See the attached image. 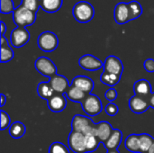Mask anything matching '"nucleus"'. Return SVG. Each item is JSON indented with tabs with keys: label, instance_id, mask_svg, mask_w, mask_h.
I'll return each instance as SVG.
<instances>
[{
	"label": "nucleus",
	"instance_id": "nucleus-1",
	"mask_svg": "<svg viewBox=\"0 0 154 153\" xmlns=\"http://www.w3.org/2000/svg\"><path fill=\"white\" fill-rule=\"evenodd\" d=\"M13 14V21L17 27H26L34 23L37 18V14L27 9L23 5L16 7Z\"/></svg>",
	"mask_w": 154,
	"mask_h": 153
},
{
	"label": "nucleus",
	"instance_id": "nucleus-2",
	"mask_svg": "<svg viewBox=\"0 0 154 153\" xmlns=\"http://www.w3.org/2000/svg\"><path fill=\"white\" fill-rule=\"evenodd\" d=\"M74 18L82 23L90 22L95 15V9L93 5L87 1H79L73 7Z\"/></svg>",
	"mask_w": 154,
	"mask_h": 153
},
{
	"label": "nucleus",
	"instance_id": "nucleus-3",
	"mask_svg": "<svg viewBox=\"0 0 154 153\" xmlns=\"http://www.w3.org/2000/svg\"><path fill=\"white\" fill-rule=\"evenodd\" d=\"M97 124L88 116H84L81 115H76L71 122V128L72 131L81 133L85 135H95V126Z\"/></svg>",
	"mask_w": 154,
	"mask_h": 153
},
{
	"label": "nucleus",
	"instance_id": "nucleus-4",
	"mask_svg": "<svg viewBox=\"0 0 154 153\" xmlns=\"http://www.w3.org/2000/svg\"><path fill=\"white\" fill-rule=\"evenodd\" d=\"M39 48L44 52H51L58 48L59 39L58 36L50 31H46L42 32L37 41Z\"/></svg>",
	"mask_w": 154,
	"mask_h": 153
},
{
	"label": "nucleus",
	"instance_id": "nucleus-5",
	"mask_svg": "<svg viewBox=\"0 0 154 153\" xmlns=\"http://www.w3.org/2000/svg\"><path fill=\"white\" fill-rule=\"evenodd\" d=\"M83 111L89 116H96L102 112L103 106L99 97L96 95H88L81 103Z\"/></svg>",
	"mask_w": 154,
	"mask_h": 153
},
{
	"label": "nucleus",
	"instance_id": "nucleus-6",
	"mask_svg": "<svg viewBox=\"0 0 154 153\" xmlns=\"http://www.w3.org/2000/svg\"><path fill=\"white\" fill-rule=\"evenodd\" d=\"M34 68L40 74L49 78H52L54 75L57 74V68L55 64L53 63V61L44 56L39 57L35 60Z\"/></svg>",
	"mask_w": 154,
	"mask_h": 153
},
{
	"label": "nucleus",
	"instance_id": "nucleus-7",
	"mask_svg": "<svg viewBox=\"0 0 154 153\" xmlns=\"http://www.w3.org/2000/svg\"><path fill=\"white\" fill-rule=\"evenodd\" d=\"M68 144L69 149L74 153H88L86 147V135L71 131L69 138H68Z\"/></svg>",
	"mask_w": 154,
	"mask_h": 153
},
{
	"label": "nucleus",
	"instance_id": "nucleus-8",
	"mask_svg": "<svg viewBox=\"0 0 154 153\" xmlns=\"http://www.w3.org/2000/svg\"><path fill=\"white\" fill-rule=\"evenodd\" d=\"M31 35L25 27H16L10 33V42L14 48H21L30 41Z\"/></svg>",
	"mask_w": 154,
	"mask_h": 153
},
{
	"label": "nucleus",
	"instance_id": "nucleus-9",
	"mask_svg": "<svg viewBox=\"0 0 154 153\" xmlns=\"http://www.w3.org/2000/svg\"><path fill=\"white\" fill-rule=\"evenodd\" d=\"M79 65L85 70L96 71L104 67V62H102L94 55L86 54L80 57V59L79 60Z\"/></svg>",
	"mask_w": 154,
	"mask_h": 153
},
{
	"label": "nucleus",
	"instance_id": "nucleus-10",
	"mask_svg": "<svg viewBox=\"0 0 154 153\" xmlns=\"http://www.w3.org/2000/svg\"><path fill=\"white\" fill-rule=\"evenodd\" d=\"M114 17H115V21L118 24H125L132 21L128 3H125V2L118 3L115 7Z\"/></svg>",
	"mask_w": 154,
	"mask_h": 153
},
{
	"label": "nucleus",
	"instance_id": "nucleus-11",
	"mask_svg": "<svg viewBox=\"0 0 154 153\" xmlns=\"http://www.w3.org/2000/svg\"><path fill=\"white\" fill-rule=\"evenodd\" d=\"M103 69L105 72L122 76V73L124 71V65L119 58H117L116 56L111 55V56H108L104 61Z\"/></svg>",
	"mask_w": 154,
	"mask_h": 153
},
{
	"label": "nucleus",
	"instance_id": "nucleus-12",
	"mask_svg": "<svg viewBox=\"0 0 154 153\" xmlns=\"http://www.w3.org/2000/svg\"><path fill=\"white\" fill-rule=\"evenodd\" d=\"M48 107L51 112L60 113L67 106V98L65 94L55 93L49 100H47Z\"/></svg>",
	"mask_w": 154,
	"mask_h": 153
},
{
	"label": "nucleus",
	"instance_id": "nucleus-13",
	"mask_svg": "<svg viewBox=\"0 0 154 153\" xmlns=\"http://www.w3.org/2000/svg\"><path fill=\"white\" fill-rule=\"evenodd\" d=\"M113 132H114V129L112 125L106 121H102L96 124L94 133L101 142L105 143L110 138Z\"/></svg>",
	"mask_w": 154,
	"mask_h": 153
},
{
	"label": "nucleus",
	"instance_id": "nucleus-14",
	"mask_svg": "<svg viewBox=\"0 0 154 153\" xmlns=\"http://www.w3.org/2000/svg\"><path fill=\"white\" fill-rule=\"evenodd\" d=\"M129 107L132 112L134 114H143L148 110L150 107V104L148 99H145L143 96H134L129 100Z\"/></svg>",
	"mask_w": 154,
	"mask_h": 153
},
{
	"label": "nucleus",
	"instance_id": "nucleus-15",
	"mask_svg": "<svg viewBox=\"0 0 154 153\" xmlns=\"http://www.w3.org/2000/svg\"><path fill=\"white\" fill-rule=\"evenodd\" d=\"M50 84L55 93H60L65 94L68 88L70 87V84L68 80V78L62 75L56 74L52 78H50Z\"/></svg>",
	"mask_w": 154,
	"mask_h": 153
},
{
	"label": "nucleus",
	"instance_id": "nucleus-16",
	"mask_svg": "<svg viewBox=\"0 0 154 153\" xmlns=\"http://www.w3.org/2000/svg\"><path fill=\"white\" fill-rule=\"evenodd\" d=\"M72 86L81 89L82 91H84L86 94L89 95L91 93V91L93 90L94 87H95V83L94 81L88 78V77H86V76H77L73 78L72 80V83H71Z\"/></svg>",
	"mask_w": 154,
	"mask_h": 153
},
{
	"label": "nucleus",
	"instance_id": "nucleus-17",
	"mask_svg": "<svg viewBox=\"0 0 154 153\" xmlns=\"http://www.w3.org/2000/svg\"><path fill=\"white\" fill-rule=\"evenodd\" d=\"M134 91L136 96L143 97H149L152 93V86L147 79L137 80L134 85Z\"/></svg>",
	"mask_w": 154,
	"mask_h": 153
},
{
	"label": "nucleus",
	"instance_id": "nucleus-18",
	"mask_svg": "<svg viewBox=\"0 0 154 153\" xmlns=\"http://www.w3.org/2000/svg\"><path fill=\"white\" fill-rule=\"evenodd\" d=\"M123 139V133L118 129H114L113 133L111 134L110 138L104 143L105 147L107 151H114L117 150Z\"/></svg>",
	"mask_w": 154,
	"mask_h": 153
},
{
	"label": "nucleus",
	"instance_id": "nucleus-19",
	"mask_svg": "<svg viewBox=\"0 0 154 153\" xmlns=\"http://www.w3.org/2000/svg\"><path fill=\"white\" fill-rule=\"evenodd\" d=\"M65 95L70 101L75 103H82V101L88 96V94L72 85H70V87L68 88Z\"/></svg>",
	"mask_w": 154,
	"mask_h": 153
},
{
	"label": "nucleus",
	"instance_id": "nucleus-20",
	"mask_svg": "<svg viewBox=\"0 0 154 153\" xmlns=\"http://www.w3.org/2000/svg\"><path fill=\"white\" fill-rule=\"evenodd\" d=\"M14 58V51L8 44L7 40L5 36H1V59L0 61L2 63H5L10 61Z\"/></svg>",
	"mask_w": 154,
	"mask_h": 153
},
{
	"label": "nucleus",
	"instance_id": "nucleus-21",
	"mask_svg": "<svg viewBox=\"0 0 154 153\" xmlns=\"http://www.w3.org/2000/svg\"><path fill=\"white\" fill-rule=\"evenodd\" d=\"M62 2L63 0H40V7L47 13H56L60 9Z\"/></svg>",
	"mask_w": 154,
	"mask_h": 153
},
{
	"label": "nucleus",
	"instance_id": "nucleus-22",
	"mask_svg": "<svg viewBox=\"0 0 154 153\" xmlns=\"http://www.w3.org/2000/svg\"><path fill=\"white\" fill-rule=\"evenodd\" d=\"M126 150L130 152L140 153V138L139 134H130L125 142Z\"/></svg>",
	"mask_w": 154,
	"mask_h": 153
},
{
	"label": "nucleus",
	"instance_id": "nucleus-23",
	"mask_svg": "<svg viewBox=\"0 0 154 153\" xmlns=\"http://www.w3.org/2000/svg\"><path fill=\"white\" fill-rule=\"evenodd\" d=\"M37 93L41 98L49 100L55 94V91L51 87L50 82H41L37 87Z\"/></svg>",
	"mask_w": 154,
	"mask_h": 153
},
{
	"label": "nucleus",
	"instance_id": "nucleus-24",
	"mask_svg": "<svg viewBox=\"0 0 154 153\" xmlns=\"http://www.w3.org/2000/svg\"><path fill=\"white\" fill-rule=\"evenodd\" d=\"M26 132L25 125L21 122H14L9 127V134L14 139L22 138Z\"/></svg>",
	"mask_w": 154,
	"mask_h": 153
},
{
	"label": "nucleus",
	"instance_id": "nucleus-25",
	"mask_svg": "<svg viewBox=\"0 0 154 153\" xmlns=\"http://www.w3.org/2000/svg\"><path fill=\"white\" fill-rule=\"evenodd\" d=\"M140 138V153H147L154 142L152 136L147 133L139 134Z\"/></svg>",
	"mask_w": 154,
	"mask_h": 153
},
{
	"label": "nucleus",
	"instance_id": "nucleus-26",
	"mask_svg": "<svg viewBox=\"0 0 154 153\" xmlns=\"http://www.w3.org/2000/svg\"><path fill=\"white\" fill-rule=\"evenodd\" d=\"M121 79V76L116 75V74H112V73H107L103 71V73L100 76V81L109 87H115L116 85H117L119 83Z\"/></svg>",
	"mask_w": 154,
	"mask_h": 153
},
{
	"label": "nucleus",
	"instance_id": "nucleus-27",
	"mask_svg": "<svg viewBox=\"0 0 154 153\" xmlns=\"http://www.w3.org/2000/svg\"><path fill=\"white\" fill-rule=\"evenodd\" d=\"M101 142L98 140V138L94 135V134H90V135H86V147H87V152L91 153L95 151L98 146L99 143Z\"/></svg>",
	"mask_w": 154,
	"mask_h": 153
},
{
	"label": "nucleus",
	"instance_id": "nucleus-28",
	"mask_svg": "<svg viewBox=\"0 0 154 153\" xmlns=\"http://www.w3.org/2000/svg\"><path fill=\"white\" fill-rule=\"evenodd\" d=\"M128 5H129V8H130L132 20H135V19L139 18L143 14V7H142L141 4L138 1L133 0L130 3H128Z\"/></svg>",
	"mask_w": 154,
	"mask_h": 153
},
{
	"label": "nucleus",
	"instance_id": "nucleus-29",
	"mask_svg": "<svg viewBox=\"0 0 154 153\" xmlns=\"http://www.w3.org/2000/svg\"><path fill=\"white\" fill-rule=\"evenodd\" d=\"M49 153H69L68 148L60 142H53L50 148H49Z\"/></svg>",
	"mask_w": 154,
	"mask_h": 153
},
{
	"label": "nucleus",
	"instance_id": "nucleus-30",
	"mask_svg": "<svg viewBox=\"0 0 154 153\" xmlns=\"http://www.w3.org/2000/svg\"><path fill=\"white\" fill-rule=\"evenodd\" d=\"M21 5L37 14V11L40 7V0H22Z\"/></svg>",
	"mask_w": 154,
	"mask_h": 153
},
{
	"label": "nucleus",
	"instance_id": "nucleus-31",
	"mask_svg": "<svg viewBox=\"0 0 154 153\" xmlns=\"http://www.w3.org/2000/svg\"><path fill=\"white\" fill-rule=\"evenodd\" d=\"M13 0H1V13L2 14H10L14 10Z\"/></svg>",
	"mask_w": 154,
	"mask_h": 153
},
{
	"label": "nucleus",
	"instance_id": "nucleus-32",
	"mask_svg": "<svg viewBox=\"0 0 154 153\" xmlns=\"http://www.w3.org/2000/svg\"><path fill=\"white\" fill-rule=\"evenodd\" d=\"M10 126H11V120L9 115L4 110H1V130L3 131Z\"/></svg>",
	"mask_w": 154,
	"mask_h": 153
},
{
	"label": "nucleus",
	"instance_id": "nucleus-33",
	"mask_svg": "<svg viewBox=\"0 0 154 153\" xmlns=\"http://www.w3.org/2000/svg\"><path fill=\"white\" fill-rule=\"evenodd\" d=\"M106 113L109 115V116H116L117 114H118V111H119V108L118 106L114 104V103H109L106 106V109H105Z\"/></svg>",
	"mask_w": 154,
	"mask_h": 153
},
{
	"label": "nucleus",
	"instance_id": "nucleus-34",
	"mask_svg": "<svg viewBox=\"0 0 154 153\" xmlns=\"http://www.w3.org/2000/svg\"><path fill=\"white\" fill-rule=\"evenodd\" d=\"M118 96V93L115 88H109L108 90H106V94H105V97L107 101L109 102H113L115 101Z\"/></svg>",
	"mask_w": 154,
	"mask_h": 153
},
{
	"label": "nucleus",
	"instance_id": "nucleus-35",
	"mask_svg": "<svg viewBox=\"0 0 154 153\" xmlns=\"http://www.w3.org/2000/svg\"><path fill=\"white\" fill-rule=\"evenodd\" d=\"M143 67L144 69L149 72V73H152L154 72V60L153 59H147L144 63H143Z\"/></svg>",
	"mask_w": 154,
	"mask_h": 153
},
{
	"label": "nucleus",
	"instance_id": "nucleus-36",
	"mask_svg": "<svg viewBox=\"0 0 154 153\" xmlns=\"http://www.w3.org/2000/svg\"><path fill=\"white\" fill-rule=\"evenodd\" d=\"M148 101H149L150 106H152V108H154V93H152V94L148 97Z\"/></svg>",
	"mask_w": 154,
	"mask_h": 153
},
{
	"label": "nucleus",
	"instance_id": "nucleus-37",
	"mask_svg": "<svg viewBox=\"0 0 154 153\" xmlns=\"http://www.w3.org/2000/svg\"><path fill=\"white\" fill-rule=\"evenodd\" d=\"M0 24H1V36H4L5 30H6V26H5V23L4 22H1Z\"/></svg>",
	"mask_w": 154,
	"mask_h": 153
},
{
	"label": "nucleus",
	"instance_id": "nucleus-38",
	"mask_svg": "<svg viewBox=\"0 0 154 153\" xmlns=\"http://www.w3.org/2000/svg\"><path fill=\"white\" fill-rule=\"evenodd\" d=\"M0 97H1V103H0V106H1V107H3V106H5V102H6V97H5V96L4 94H1Z\"/></svg>",
	"mask_w": 154,
	"mask_h": 153
},
{
	"label": "nucleus",
	"instance_id": "nucleus-39",
	"mask_svg": "<svg viewBox=\"0 0 154 153\" xmlns=\"http://www.w3.org/2000/svg\"><path fill=\"white\" fill-rule=\"evenodd\" d=\"M147 153H154V142H153V143H152V147L150 148L149 151H148Z\"/></svg>",
	"mask_w": 154,
	"mask_h": 153
},
{
	"label": "nucleus",
	"instance_id": "nucleus-40",
	"mask_svg": "<svg viewBox=\"0 0 154 153\" xmlns=\"http://www.w3.org/2000/svg\"><path fill=\"white\" fill-rule=\"evenodd\" d=\"M107 153H119V152H118V151H117V150H114V151H108V152Z\"/></svg>",
	"mask_w": 154,
	"mask_h": 153
}]
</instances>
